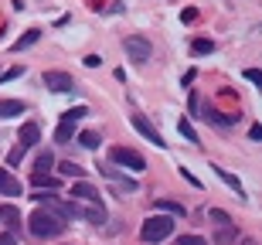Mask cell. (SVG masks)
I'll list each match as a JSON object with an SVG mask.
<instances>
[{"label":"cell","mask_w":262,"mask_h":245,"mask_svg":"<svg viewBox=\"0 0 262 245\" xmlns=\"http://www.w3.org/2000/svg\"><path fill=\"white\" fill-rule=\"evenodd\" d=\"M28 228L34 238H55L65 232V221H61L58 215H51V211H45V208H38L34 215L28 218Z\"/></svg>","instance_id":"6da1fadb"},{"label":"cell","mask_w":262,"mask_h":245,"mask_svg":"<svg viewBox=\"0 0 262 245\" xmlns=\"http://www.w3.org/2000/svg\"><path fill=\"white\" fill-rule=\"evenodd\" d=\"M170 232H174V218L170 215H150L143 221V228H140V238L143 242H164V238H170Z\"/></svg>","instance_id":"7a4b0ae2"},{"label":"cell","mask_w":262,"mask_h":245,"mask_svg":"<svg viewBox=\"0 0 262 245\" xmlns=\"http://www.w3.org/2000/svg\"><path fill=\"white\" fill-rule=\"evenodd\" d=\"M123 48H126L129 61H136V65H146V61L154 58V44L146 38H140V34H129V38L123 41Z\"/></svg>","instance_id":"3957f363"},{"label":"cell","mask_w":262,"mask_h":245,"mask_svg":"<svg viewBox=\"0 0 262 245\" xmlns=\"http://www.w3.org/2000/svg\"><path fill=\"white\" fill-rule=\"evenodd\" d=\"M109 157H113V164L126 167V170H133V174H140V170H146V160L140 157L136 150H129V147H113V150H109Z\"/></svg>","instance_id":"277c9868"},{"label":"cell","mask_w":262,"mask_h":245,"mask_svg":"<svg viewBox=\"0 0 262 245\" xmlns=\"http://www.w3.org/2000/svg\"><path fill=\"white\" fill-rule=\"evenodd\" d=\"M41 82H45L51 92H72V88H75V79H72L68 72H45Z\"/></svg>","instance_id":"5b68a950"},{"label":"cell","mask_w":262,"mask_h":245,"mask_svg":"<svg viewBox=\"0 0 262 245\" xmlns=\"http://www.w3.org/2000/svg\"><path fill=\"white\" fill-rule=\"evenodd\" d=\"M72 197L75 201H85V205H92V208H102V197H99V191L89 181H75L72 184Z\"/></svg>","instance_id":"8992f818"},{"label":"cell","mask_w":262,"mask_h":245,"mask_svg":"<svg viewBox=\"0 0 262 245\" xmlns=\"http://www.w3.org/2000/svg\"><path fill=\"white\" fill-rule=\"evenodd\" d=\"M129 123H133V129H136V133H140L143 140H150L154 147H167V140H160V133H157V129L150 126V123H146L140 113H133V119H129Z\"/></svg>","instance_id":"52a82bcc"},{"label":"cell","mask_w":262,"mask_h":245,"mask_svg":"<svg viewBox=\"0 0 262 245\" xmlns=\"http://www.w3.org/2000/svg\"><path fill=\"white\" fill-rule=\"evenodd\" d=\"M99 174H102V177H109V181H113V184H119V187H123V194H126V191H129V194H136V191H140V184H136L133 177L119 174L116 167H99Z\"/></svg>","instance_id":"ba28073f"},{"label":"cell","mask_w":262,"mask_h":245,"mask_svg":"<svg viewBox=\"0 0 262 245\" xmlns=\"http://www.w3.org/2000/svg\"><path fill=\"white\" fill-rule=\"evenodd\" d=\"M154 208H157V215H170V218H184L187 215V208L181 205V201H170V197H160Z\"/></svg>","instance_id":"9c48e42d"},{"label":"cell","mask_w":262,"mask_h":245,"mask_svg":"<svg viewBox=\"0 0 262 245\" xmlns=\"http://www.w3.org/2000/svg\"><path fill=\"white\" fill-rule=\"evenodd\" d=\"M0 194L4 197H17V194H24V187H20L17 177H10L7 170H0Z\"/></svg>","instance_id":"30bf717a"},{"label":"cell","mask_w":262,"mask_h":245,"mask_svg":"<svg viewBox=\"0 0 262 245\" xmlns=\"http://www.w3.org/2000/svg\"><path fill=\"white\" fill-rule=\"evenodd\" d=\"M38 140H41L38 123H24L20 126V147H38Z\"/></svg>","instance_id":"8fae6325"},{"label":"cell","mask_w":262,"mask_h":245,"mask_svg":"<svg viewBox=\"0 0 262 245\" xmlns=\"http://www.w3.org/2000/svg\"><path fill=\"white\" fill-rule=\"evenodd\" d=\"M38 38H41V31H38V28H28V31H24V34H20L17 41H14V51H24V48H31V44H34Z\"/></svg>","instance_id":"7c38bea8"},{"label":"cell","mask_w":262,"mask_h":245,"mask_svg":"<svg viewBox=\"0 0 262 245\" xmlns=\"http://www.w3.org/2000/svg\"><path fill=\"white\" fill-rule=\"evenodd\" d=\"M75 140H78V143H82L85 150H99V143H102V137H99L96 129H85V133H78Z\"/></svg>","instance_id":"4fadbf2b"},{"label":"cell","mask_w":262,"mask_h":245,"mask_svg":"<svg viewBox=\"0 0 262 245\" xmlns=\"http://www.w3.org/2000/svg\"><path fill=\"white\" fill-rule=\"evenodd\" d=\"M201 116H208L211 123H218V126H232V123H238V113H232V116H222L218 109H208V113H201Z\"/></svg>","instance_id":"5bb4252c"},{"label":"cell","mask_w":262,"mask_h":245,"mask_svg":"<svg viewBox=\"0 0 262 245\" xmlns=\"http://www.w3.org/2000/svg\"><path fill=\"white\" fill-rule=\"evenodd\" d=\"M58 170H61V177H75V181H82V177H85V167H78L75 160H65Z\"/></svg>","instance_id":"9a60e30c"},{"label":"cell","mask_w":262,"mask_h":245,"mask_svg":"<svg viewBox=\"0 0 262 245\" xmlns=\"http://www.w3.org/2000/svg\"><path fill=\"white\" fill-rule=\"evenodd\" d=\"M235 235H238V232H235V225H222L218 232H214V242H218V245H232Z\"/></svg>","instance_id":"2e32d148"},{"label":"cell","mask_w":262,"mask_h":245,"mask_svg":"<svg viewBox=\"0 0 262 245\" xmlns=\"http://www.w3.org/2000/svg\"><path fill=\"white\" fill-rule=\"evenodd\" d=\"M214 174L222 177V181H225V184H228V187H232L235 194H242V181H238V177H235V174H228L225 167H214Z\"/></svg>","instance_id":"e0dca14e"},{"label":"cell","mask_w":262,"mask_h":245,"mask_svg":"<svg viewBox=\"0 0 262 245\" xmlns=\"http://www.w3.org/2000/svg\"><path fill=\"white\" fill-rule=\"evenodd\" d=\"M24 113V102H14V99H0V116H17Z\"/></svg>","instance_id":"ac0fdd59"},{"label":"cell","mask_w":262,"mask_h":245,"mask_svg":"<svg viewBox=\"0 0 262 245\" xmlns=\"http://www.w3.org/2000/svg\"><path fill=\"white\" fill-rule=\"evenodd\" d=\"M177 133H181L184 140H191V143H201L198 133H194V126H191V119H177Z\"/></svg>","instance_id":"d6986e66"},{"label":"cell","mask_w":262,"mask_h":245,"mask_svg":"<svg viewBox=\"0 0 262 245\" xmlns=\"http://www.w3.org/2000/svg\"><path fill=\"white\" fill-rule=\"evenodd\" d=\"M72 137H75V123H65V119H61V126L55 129V140H58V143H68Z\"/></svg>","instance_id":"ffe728a7"},{"label":"cell","mask_w":262,"mask_h":245,"mask_svg":"<svg viewBox=\"0 0 262 245\" xmlns=\"http://www.w3.org/2000/svg\"><path fill=\"white\" fill-rule=\"evenodd\" d=\"M0 218H4L7 225H17V221H20V211L14 205H0Z\"/></svg>","instance_id":"44dd1931"},{"label":"cell","mask_w":262,"mask_h":245,"mask_svg":"<svg viewBox=\"0 0 262 245\" xmlns=\"http://www.w3.org/2000/svg\"><path fill=\"white\" fill-rule=\"evenodd\" d=\"M31 184H34V187H51V191H55V187H58V177H51V174H34V177H31Z\"/></svg>","instance_id":"7402d4cb"},{"label":"cell","mask_w":262,"mask_h":245,"mask_svg":"<svg viewBox=\"0 0 262 245\" xmlns=\"http://www.w3.org/2000/svg\"><path fill=\"white\" fill-rule=\"evenodd\" d=\"M208 218H211L214 225L222 228V225H232V218H228V211H222V208H211V211H208Z\"/></svg>","instance_id":"603a6c76"},{"label":"cell","mask_w":262,"mask_h":245,"mask_svg":"<svg viewBox=\"0 0 262 245\" xmlns=\"http://www.w3.org/2000/svg\"><path fill=\"white\" fill-rule=\"evenodd\" d=\"M51 164H55V157H51L48 150H45V153L38 157V167H34V174H48V170H51Z\"/></svg>","instance_id":"cb8c5ba5"},{"label":"cell","mask_w":262,"mask_h":245,"mask_svg":"<svg viewBox=\"0 0 262 245\" xmlns=\"http://www.w3.org/2000/svg\"><path fill=\"white\" fill-rule=\"evenodd\" d=\"M85 116H89V106H75L65 113V123H78V119H85Z\"/></svg>","instance_id":"d4e9b609"},{"label":"cell","mask_w":262,"mask_h":245,"mask_svg":"<svg viewBox=\"0 0 262 245\" xmlns=\"http://www.w3.org/2000/svg\"><path fill=\"white\" fill-rule=\"evenodd\" d=\"M211 51H214V41H208V38L194 41V55H211Z\"/></svg>","instance_id":"484cf974"},{"label":"cell","mask_w":262,"mask_h":245,"mask_svg":"<svg viewBox=\"0 0 262 245\" xmlns=\"http://www.w3.org/2000/svg\"><path fill=\"white\" fill-rule=\"evenodd\" d=\"M24 150H28V147H20V143H17V147H14V150L7 153V164H10V167H17L20 160H24Z\"/></svg>","instance_id":"4316f807"},{"label":"cell","mask_w":262,"mask_h":245,"mask_svg":"<svg viewBox=\"0 0 262 245\" xmlns=\"http://www.w3.org/2000/svg\"><path fill=\"white\" fill-rule=\"evenodd\" d=\"M20 75H24V69H20V65H14V69H7L4 75H0V85H4V82H14V79H20Z\"/></svg>","instance_id":"83f0119b"},{"label":"cell","mask_w":262,"mask_h":245,"mask_svg":"<svg viewBox=\"0 0 262 245\" xmlns=\"http://www.w3.org/2000/svg\"><path fill=\"white\" fill-rule=\"evenodd\" d=\"M177 245H208V242H204L201 235H181V238H177Z\"/></svg>","instance_id":"f1b7e54d"},{"label":"cell","mask_w":262,"mask_h":245,"mask_svg":"<svg viewBox=\"0 0 262 245\" xmlns=\"http://www.w3.org/2000/svg\"><path fill=\"white\" fill-rule=\"evenodd\" d=\"M198 106H201V102H198V96L191 92V99H187V109H191V116H201V113H198Z\"/></svg>","instance_id":"f546056e"},{"label":"cell","mask_w":262,"mask_h":245,"mask_svg":"<svg viewBox=\"0 0 262 245\" xmlns=\"http://www.w3.org/2000/svg\"><path fill=\"white\" fill-rule=\"evenodd\" d=\"M99 65H102L99 55H85V69H99Z\"/></svg>","instance_id":"4dcf8cb0"},{"label":"cell","mask_w":262,"mask_h":245,"mask_svg":"<svg viewBox=\"0 0 262 245\" xmlns=\"http://www.w3.org/2000/svg\"><path fill=\"white\" fill-rule=\"evenodd\" d=\"M181 20H184V24H191V20H198V10H194V7H187L184 14H181Z\"/></svg>","instance_id":"1f68e13d"},{"label":"cell","mask_w":262,"mask_h":245,"mask_svg":"<svg viewBox=\"0 0 262 245\" xmlns=\"http://www.w3.org/2000/svg\"><path fill=\"white\" fill-rule=\"evenodd\" d=\"M245 79L249 82H262V72L259 69H245Z\"/></svg>","instance_id":"d6a6232c"},{"label":"cell","mask_w":262,"mask_h":245,"mask_svg":"<svg viewBox=\"0 0 262 245\" xmlns=\"http://www.w3.org/2000/svg\"><path fill=\"white\" fill-rule=\"evenodd\" d=\"M249 140H255V143H259V140H262V126H259V123H255V126L249 129Z\"/></svg>","instance_id":"836d02e7"},{"label":"cell","mask_w":262,"mask_h":245,"mask_svg":"<svg viewBox=\"0 0 262 245\" xmlns=\"http://www.w3.org/2000/svg\"><path fill=\"white\" fill-rule=\"evenodd\" d=\"M194 79H198V72H194V69H187V72H184V85H191Z\"/></svg>","instance_id":"e575fe53"},{"label":"cell","mask_w":262,"mask_h":245,"mask_svg":"<svg viewBox=\"0 0 262 245\" xmlns=\"http://www.w3.org/2000/svg\"><path fill=\"white\" fill-rule=\"evenodd\" d=\"M0 245H17V238L14 235H0Z\"/></svg>","instance_id":"d590c367"},{"label":"cell","mask_w":262,"mask_h":245,"mask_svg":"<svg viewBox=\"0 0 262 245\" xmlns=\"http://www.w3.org/2000/svg\"><path fill=\"white\" fill-rule=\"evenodd\" d=\"M242 245H259V242H255V238H242Z\"/></svg>","instance_id":"8d00e7d4"}]
</instances>
